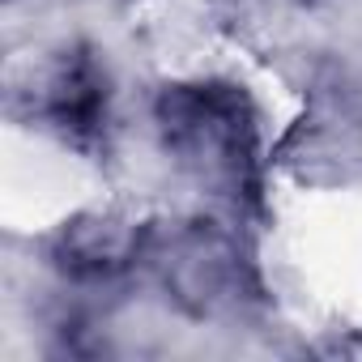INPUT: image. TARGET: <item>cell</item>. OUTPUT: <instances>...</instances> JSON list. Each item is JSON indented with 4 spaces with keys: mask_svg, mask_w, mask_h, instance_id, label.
I'll return each instance as SVG.
<instances>
[{
    "mask_svg": "<svg viewBox=\"0 0 362 362\" xmlns=\"http://www.w3.org/2000/svg\"><path fill=\"white\" fill-rule=\"evenodd\" d=\"M230 281V256L218 239H188L184 247L175 252V264H170V286L184 303H197V307H209L222 298Z\"/></svg>",
    "mask_w": 362,
    "mask_h": 362,
    "instance_id": "obj_3",
    "label": "cell"
},
{
    "mask_svg": "<svg viewBox=\"0 0 362 362\" xmlns=\"http://www.w3.org/2000/svg\"><path fill=\"white\" fill-rule=\"evenodd\" d=\"M136 247V235L128 222L119 218H86L64 235V264L77 273H111L119 264H128Z\"/></svg>",
    "mask_w": 362,
    "mask_h": 362,
    "instance_id": "obj_2",
    "label": "cell"
},
{
    "mask_svg": "<svg viewBox=\"0 0 362 362\" xmlns=\"http://www.w3.org/2000/svg\"><path fill=\"white\" fill-rule=\"evenodd\" d=\"M166 141L201 170H226L243 153V103L218 86H188L162 103Z\"/></svg>",
    "mask_w": 362,
    "mask_h": 362,
    "instance_id": "obj_1",
    "label": "cell"
}]
</instances>
